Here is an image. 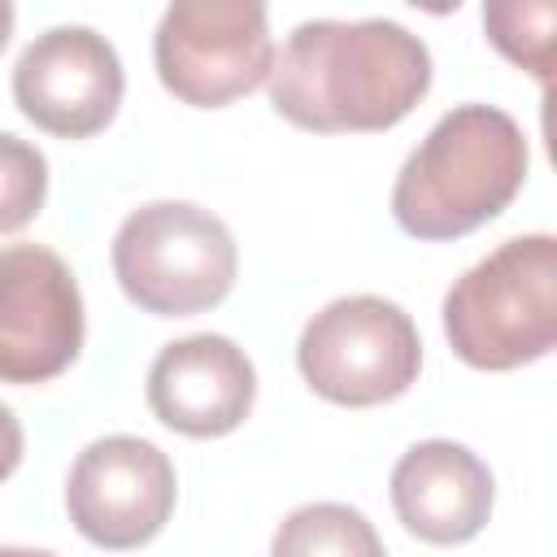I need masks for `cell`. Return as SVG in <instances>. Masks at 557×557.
Instances as JSON below:
<instances>
[{
    "instance_id": "cell-1",
    "label": "cell",
    "mask_w": 557,
    "mask_h": 557,
    "mask_svg": "<svg viewBox=\"0 0 557 557\" xmlns=\"http://www.w3.org/2000/svg\"><path fill=\"white\" fill-rule=\"evenodd\" d=\"M431 87L426 44L387 17L300 22L270 70V104L300 131H387Z\"/></svg>"
},
{
    "instance_id": "cell-2",
    "label": "cell",
    "mask_w": 557,
    "mask_h": 557,
    "mask_svg": "<svg viewBox=\"0 0 557 557\" xmlns=\"http://www.w3.org/2000/svg\"><path fill=\"white\" fill-rule=\"evenodd\" d=\"M522 178V126L496 104H457L400 165L392 213L413 239H461L505 213Z\"/></svg>"
},
{
    "instance_id": "cell-3",
    "label": "cell",
    "mask_w": 557,
    "mask_h": 557,
    "mask_svg": "<svg viewBox=\"0 0 557 557\" xmlns=\"http://www.w3.org/2000/svg\"><path fill=\"white\" fill-rule=\"evenodd\" d=\"M444 335L474 370H518L557 344V239L518 235L444 296Z\"/></svg>"
},
{
    "instance_id": "cell-4",
    "label": "cell",
    "mask_w": 557,
    "mask_h": 557,
    "mask_svg": "<svg viewBox=\"0 0 557 557\" xmlns=\"http://www.w3.org/2000/svg\"><path fill=\"white\" fill-rule=\"evenodd\" d=\"M239 252L226 222L187 200L139 205L113 235V274L131 305L157 318H191L226 300Z\"/></svg>"
},
{
    "instance_id": "cell-5",
    "label": "cell",
    "mask_w": 557,
    "mask_h": 557,
    "mask_svg": "<svg viewBox=\"0 0 557 557\" xmlns=\"http://www.w3.org/2000/svg\"><path fill=\"white\" fill-rule=\"evenodd\" d=\"M296 366L322 400L366 409L413 387L422 370V339L396 300L339 296L305 322Z\"/></svg>"
},
{
    "instance_id": "cell-6",
    "label": "cell",
    "mask_w": 557,
    "mask_h": 557,
    "mask_svg": "<svg viewBox=\"0 0 557 557\" xmlns=\"http://www.w3.org/2000/svg\"><path fill=\"white\" fill-rule=\"evenodd\" d=\"M152 57L174 100L222 109L270 83V13L261 0H178L161 13Z\"/></svg>"
},
{
    "instance_id": "cell-7",
    "label": "cell",
    "mask_w": 557,
    "mask_h": 557,
    "mask_svg": "<svg viewBox=\"0 0 557 557\" xmlns=\"http://www.w3.org/2000/svg\"><path fill=\"white\" fill-rule=\"evenodd\" d=\"M174 466L139 435H104L78 453L65 479V509L96 548H139L174 513Z\"/></svg>"
},
{
    "instance_id": "cell-8",
    "label": "cell",
    "mask_w": 557,
    "mask_h": 557,
    "mask_svg": "<svg viewBox=\"0 0 557 557\" xmlns=\"http://www.w3.org/2000/svg\"><path fill=\"white\" fill-rule=\"evenodd\" d=\"M83 348V296L70 265L39 244L0 248V383H48Z\"/></svg>"
},
{
    "instance_id": "cell-9",
    "label": "cell",
    "mask_w": 557,
    "mask_h": 557,
    "mask_svg": "<svg viewBox=\"0 0 557 557\" xmlns=\"http://www.w3.org/2000/svg\"><path fill=\"white\" fill-rule=\"evenodd\" d=\"M122 61L91 26H52L26 44L13 65L17 109L48 135L87 139L104 131L122 104Z\"/></svg>"
},
{
    "instance_id": "cell-10",
    "label": "cell",
    "mask_w": 557,
    "mask_h": 557,
    "mask_svg": "<svg viewBox=\"0 0 557 557\" xmlns=\"http://www.w3.org/2000/svg\"><path fill=\"white\" fill-rule=\"evenodd\" d=\"M257 400V370L226 335H187L157 352L148 370V409L178 435L213 440L235 431Z\"/></svg>"
},
{
    "instance_id": "cell-11",
    "label": "cell",
    "mask_w": 557,
    "mask_h": 557,
    "mask_svg": "<svg viewBox=\"0 0 557 557\" xmlns=\"http://www.w3.org/2000/svg\"><path fill=\"white\" fill-rule=\"evenodd\" d=\"M496 483L466 444L422 440L392 466V505L409 535L426 544H466L492 518Z\"/></svg>"
},
{
    "instance_id": "cell-12",
    "label": "cell",
    "mask_w": 557,
    "mask_h": 557,
    "mask_svg": "<svg viewBox=\"0 0 557 557\" xmlns=\"http://www.w3.org/2000/svg\"><path fill=\"white\" fill-rule=\"evenodd\" d=\"M270 557H387L374 522L339 500L292 509L270 544Z\"/></svg>"
},
{
    "instance_id": "cell-13",
    "label": "cell",
    "mask_w": 557,
    "mask_h": 557,
    "mask_svg": "<svg viewBox=\"0 0 557 557\" xmlns=\"http://www.w3.org/2000/svg\"><path fill=\"white\" fill-rule=\"evenodd\" d=\"M553 22L557 9L548 0H496L483 9L487 39L540 83H548L553 70Z\"/></svg>"
},
{
    "instance_id": "cell-14",
    "label": "cell",
    "mask_w": 557,
    "mask_h": 557,
    "mask_svg": "<svg viewBox=\"0 0 557 557\" xmlns=\"http://www.w3.org/2000/svg\"><path fill=\"white\" fill-rule=\"evenodd\" d=\"M48 196V161L35 144L0 131V235L22 231Z\"/></svg>"
},
{
    "instance_id": "cell-15",
    "label": "cell",
    "mask_w": 557,
    "mask_h": 557,
    "mask_svg": "<svg viewBox=\"0 0 557 557\" xmlns=\"http://www.w3.org/2000/svg\"><path fill=\"white\" fill-rule=\"evenodd\" d=\"M22 461V422L13 418L9 405H0V483L17 470Z\"/></svg>"
},
{
    "instance_id": "cell-16",
    "label": "cell",
    "mask_w": 557,
    "mask_h": 557,
    "mask_svg": "<svg viewBox=\"0 0 557 557\" xmlns=\"http://www.w3.org/2000/svg\"><path fill=\"white\" fill-rule=\"evenodd\" d=\"M9 35H13V4L0 0V48L9 44Z\"/></svg>"
},
{
    "instance_id": "cell-17",
    "label": "cell",
    "mask_w": 557,
    "mask_h": 557,
    "mask_svg": "<svg viewBox=\"0 0 557 557\" xmlns=\"http://www.w3.org/2000/svg\"><path fill=\"white\" fill-rule=\"evenodd\" d=\"M0 557H57V553H44V548H0Z\"/></svg>"
}]
</instances>
